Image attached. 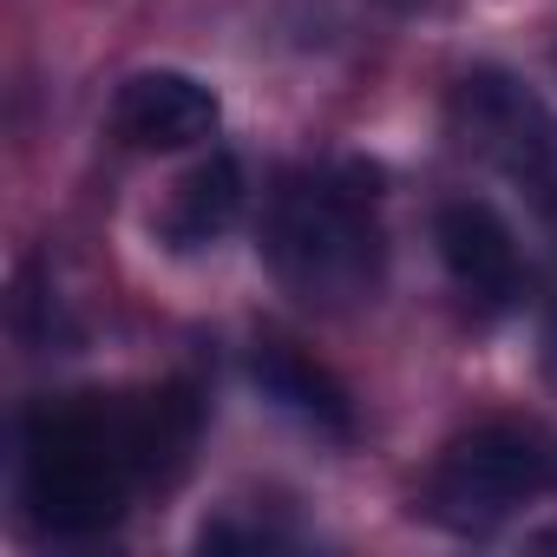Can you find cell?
Wrapping results in <instances>:
<instances>
[{"label":"cell","mask_w":557,"mask_h":557,"mask_svg":"<svg viewBox=\"0 0 557 557\" xmlns=\"http://www.w3.org/2000/svg\"><path fill=\"white\" fill-rule=\"evenodd\" d=\"M557 485V453L531 433V426H472L459 433L426 485V511L459 531V537H485L498 531L511 511H524L531 498H544Z\"/></svg>","instance_id":"obj_3"},{"label":"cell","mask_w":557,"mask_h":557,"mask_svg":"<svg viewBox=\"0 0 557 557\" xmlns=\"http://www.w3.org/2000/svg\"><path fill=\"white\" fill-rule=\"evenodd\" d=\"M249 381H256V394L275 407V413H289L296 426H309V433H322V440H348V394L315 368V361H302L296 348H262L256 361H249Z\"/></svg>","instance_id":"obj_7"},{"label":"cell","mask_w":557,"mask_h":557,"mask_svg":"<svg viewBox=\"0 0 557 557\" xmlns=\"http://www.w3.org/2000/svg\"><path fill=\"white\" fill-rule=\"evenodd\" d=\"M216 125H223L216 92L177 66H145L112 99V132L138 151H190V145L216 138Z\"/></svg>","instance_id":"obj_5"},{"label":"cell","mask_w":557,"mask_h":557,"mask_svg":"<svg viewBox=\"0 0 557 557\" xmlns=\"http://www.w3.org/2000/svg\"><path fill=\"white\" fill-rule=\"evenodd\" d=\"M531 544H537V550H557V524H550V531H537Z\"/></svg>","instance_id":"obj_10"},{"label":"cell","mask_w":557,"mask_h":557,"mask_svg":"<svg viewBox=\"0 0 557 557\" xmlns=\"http://www.w3.org/2000/svg\"><path fill=\"white\" fill-rule=\"evenodd\" d=\"M236 216H243V164H236L230 151H210V158L171 190L164 243H171V249H203V243H216Z\"/></svg>","instance_id":"obj_8"},{"label":"cell","mask_w":557,"mask_h":557,"mask_svg":"<svg viewBox=\"0 0 557 557\" xmlns=\"http://www.w3.org/2000/svg\"><path fill=\"white\" fill-rule=\"evenodd\" d=\"M269 269L296 302L348 309L374 296L381 283V223L374 190H361L355 171H296L283 177L262 230Z\"/></svg>","instance_id":"obj_1"},{"label":"cell","mask_w":557,"mask_h":557,"mask_svg":"<svg viewBox=\"0 0 557 557\" xmlns=\"http://www.w3.org/2000/svg\"><path fill=\"white\" fill-rule=\"evenodd\" d=\"M433 243H440V262L446 275L479 302V309H505L518 296V236L511 223L479 203V197H453L440 216H433Z\"/></svg>","instance_id":"obj_6"},{"label":"cell","mask_w":557,"mask_h":557,"mask_svg":"<svg viewBox=\"0 0 557 557\" xmlns=\"http://www.w3.org/2000/svg\"><path fill=\"white\" fill-rule=\"evenodd\" d=\"M138 472L132 413L40 407L21 426V505L47 537H92L119 524Z\"/></svg>","instance_id":"obj_2"},{"label":"cell","mask_w":557,"mask_h":557,"mask_svg":"<svg viewBox=\"0 0 557 557\" xmlns=\"http://www.w3.org/2000/svg\"><path fill=\"white\" fill-rule=\"evenodd\" d=\"M459 132H466V145L479 151V158H492L498 171H511V177H524V184H550V125H544V112H537V99L518 86V79H505V73H492V66H479V73H466L459 79Z\"/></svg>","instance_id":"obj_4"},{"label":"cell","mask_w":557,"mask_h":557,"mask_svg":"<svg viewBox=\"0 0 557 557\" xmlns=\"http://www.w3.org/2000/svg\"><path fill=\"white\" fill-rule=\"evenodd\" d=\"M544 361H550V374H557V322H550V335H544Z\"/></svg>","instance_id":"obj_9"}]
</instances>
